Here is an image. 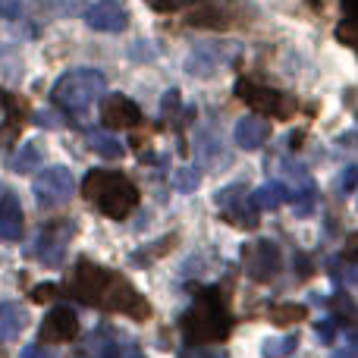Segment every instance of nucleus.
<instances>
[{"label":"nucleus","instance_id":"nucleus-1","mask_svg":"<svg viewBox=\"0 0 358 358\" xmlns=\"http://www.w3.org/2000/svg\"><path fill=\"white\" fill-rule=\"evenodd\" d=\"M63 289L69 296H76L79 302L92 305V308L120 311V315H129L132 321H148L151 317V305L145 302V296H138V289L123 273L92 264L85 258L76 261V267L66 273V286Z\"/></svg>","mask_w":358,"mask_h":358},{"label":"nucleus","instance_id":"nucleus-2","mask_svg":"<svg viewBox=\"0 0 358 358\" xmlns=\"http://www.w3.org/2000/svg\"><path fill=\"white\" fill-rule=\"evenodd\" d=\"M179 330H182L185 343H195V346L227 340L229 330H233V317H229L223 292L217 289V286L198 289L192 308L179 317Z\"/></svg>","mask_w":358,"mask_h":358},{"label":"nucleus","instance_id":"nucleus-3","mask_svg":"<svg viewBox=\"0 0 358 358\" xmlns=\"http://www.w3.org/2000/svg\"><path fill=\"white\" fill-rule=\"evenodd\" d=\"M82 195L110 220H126L138 204V189L117 170H88L82 179Z\"/></svg>","mask_w":358,"mask_h":358},{"label":"nucleus","instance_id":"nucleus-4","mask_svg":"<svg viewBox=\"0 0 358 358\" xmlns=\"http://www.w3.org/2000/svg\"><path fill=\"white\" fill-rule=\"evenodd\" d=\"M107 79L98 73V69H73V73L60 76L50 88V101L60 107L66 117H85L88 107L94 101H104Z\"/></svg>","mask_w":358,"mask_h":358},{"label":"nucleus","instance_id":"nucleus-5","mask_svg":"<svg viewBox=\"0 0 358 358\" xmlns=\"http://www.w3.org/2000/svg\"><path fill=\"white\" fill-rule=\"evenodd\" d=\"M236 94H239L255 113H261V117L289 120L292 113H296V101H292L289 94L277 92V88H264V85H255V82L239 79L236 82Z\"/></svg>","mask_w":358,"mask_h":358},{"label":"nucleus","instance_id":"nucleus-6","mask_svg":"<svg viewBox=\"0 0 358 358\" xmlns=\"http://www.w3.org/2000/svg\"><path fill=\"white\" fill-rule=\"evenodd\" d=\"M214 201H217V208L223 210V217H227L233 227H239V229H258V208H255V201H252V195L245 192V185H227V189H220L214 195Z\"/></svg>","mask_w":358,"mask_h":358},{"label":"nucleus","instance_id":"nucleus-7","mask_svg":"<svg viewBox=\"0 0 358 358\" xmlns=\"http://www.w3.org/2000/svg\"><path fill=\"white\" fill-rule=\"evenodd\" d=\"M73 173L66 167H44L31 182V192L41 208H60L73 198Z\"/></svg>","mask_w":358,"mask_h":358},{"label":"nucleus","instance_id":"nucleus-8","mask_svg":"<svg viewBox=\"0 0 358 358\" xmlns=\"http://www.w3.org/2000/svg\"><path fill=\"white\" fill-rule=\"evenodd\" d=\"M73 233H76V223L73 220H54V223H48V227L41 229V236H38V242H35V255H38V261L41 264H48V267H60L63 264V258H66V245H69V239H73Z\"/></svg>","mask_w":358,"mask_h":358},{"label":"nucleus","instance_id":"nucleus-9","mask_svg":"<svg viewBox=\"0 0 358 358\" xmlns=\"http://www.w3.org/2000/svg\"><path fill=\"white\" fill-rule=\"evenodd\" d=\"M242 264H245V273L258 283H267V280L277 277L280 271V248L277 242H252V245L242 248Z\"/></svg>","mask_w":358,"mask_h":358},{"label":"nucleus","instance_id":"nucleus-10","mask_svg":"<svg viewBox=\"0 0 358 358\" xmlns=\"http://www.w3.org/2000/svg\"><path fill=\"white\" fill-rule=\"evenodd\" d=\"M101 123L104 129H136L142 123V110L136 101H129L126 94H107L101 101Z\"/></svg>","mask_w":358,"mask_h":358},{"label":"nucleus","instance_id":"nucleus-11","mask_svg":"<svg viewBox=\"0 0 358 358\" xmlns=\"http://www.w3.org/2000/svg\"><path fill=\"white\" fill-rule=\"evenodd\" d=\"M85 22L94 31H123L129 25V10H126L120 0H98L85 10Z\"/></svg>","mask_w":358,"mask_h":358},{"label":"nucleus","instance_id":"nucleus-12","mask_svg":"<svg viewBox=\"0 0 358 358\" xmlns=\"http://www.w3.org/2000/svg\"><path fill=\"white\" fill-rule=\"evenodd\" d=\"M79 334V317L73 308L60 305V308L48 311V317L41 321V340L44 343H69Z\"/></svg>","mask_w":358,"mask_h":358},{"label":"nucleus","instance_id":"nucleus-13","mask_svg":"<svg viewBox=\"0 0 358 358\" xmlns=\"http://www.w3.org/2000/svg\"><path fill=\"white\" fill-rule=\"evenodd\" d=\"M0 239L6 242L22 239V208H19V198L13 192H6L3 201H0Z\"/></svg>","mask_w":358,"mask_h":358},{"label":"nucleus","instance_id":"nucleus-14","mask_svg":"<svg viewBox=\"0 0 358 358\" xmlns=\"http://www.w3.org/2000/svg\"><path fill=\"white\" fill-rule=\"evenodd\" d=\"M271 138V126L264 123L261 117H245L236 123V145L245 151H255Z\"/></svg>","mask_w":358,"mask_h":358},{"label":"nucleus","instance_id":"nucleus-15","mask_svg":"<svg viewBox=\"0 0 358 358\" xmlns=\"http://www.w3.org/2000/svg\"><path fill=\"white\" fill-rule=\"evenodd\" d=\"M25 324H29V315H25L22 305L0 302V340H16L25 330Z\"/></svg>","mask_w":358,"mask_h":358},{"label":"nucleus","instance_id":"nucleus-16","mask_svg":"<svg viewBox=\"0 0 358 358\" xmlns=\"http://www.w3.org/2000/svg\"><path fill=\"white\" fill-rule=\"evenodd\" d=\"M286 198H289V192H286L283 182H264L261 189H255L252 201L258 210H273V208H280Z\"/></svg>","mask_w":358,"mask_h":358},{"label":"nucleus","instance_id":"nucleus-17","mask_svg":"<svg viewBox=\"0 0 358 358\" xmlns=\"http://www.w3.org/2000/svg\"><path fill=\"white\" fill-rule=\"evenodd\" d=\"M88 145H92V151H98L101 157H107V161H117V157L126 155V148L120 145V138H113L110 132H104V129L88 132Z\"/></svg>","mask_w":358,"mask_h":358},{"label":"nucleus","instance_id":"nucleus-18","mask_svg":"<svg viewBox=\"0 0 358 358\" xmlns=\"http://www.w3.org/2000/svg\"><path fill=\"white\" fill-rule=\"evenodd\" d=\"M305 317H308V308H305V305L286 302V305H273L271 308V321L277 324V327H289V324H299V321H305Z\"/></svg>","mask_w":358,"mask_h":358},{"label":"nucleus","instance_id":"nucleus-19","mask_svg":"<svg viewBox=\"0 0 358 358\" xmlns=\"http://www.w3.org/2000/svg\"><path fill=\"white\" fill-rule=\"evenodd\" d=\"M38 164H41L38 145H19V155L13 157V170L16 173H29V170H38Z\"/></svg>","mask_w":358,"mask_h":358},{"label":"nucleus","instance_id":"nucleus-20","mask_svg":"<svg viewBox=\"0 0 358 358\" xmlns=\"http://www.w3.org/2000/svg\"><path fill=\"white\" fill-rule=\"evenodd\" d=\"M296 346H299V336H283V340H267L261 352H264V358H286L296 352Z\"/></svg>","mask_w":358,"mask_h":358},{"label":"nucleus","instance_id":"nucleus-21","mask_svg":"<svg viewBox=\"0 0 358 358\" xmlns=\"http://www.w3.org/2000/svg\"><path fill=\"white\" fill-rule=\"evenodd\" d=\"M173 242H176V236H164V239H161V242H155V248H151V252H148V255L136 252V255H132V261H136V264H142V261H145V264H148V261L161 258V255H164V252H167V248H173Z\"/></svg>","mask_w":358,"mask_h":358},{"label":"nucleus","instance_id":"nucleus-22","mask_svg":"<svg viewBox=\"0 0 358 358\" xmlns=\"http://www.w3.org/2000/svg\"><path fill=\"white\" fill-rule=\"evenodd\" d=\"M60 292H66V289H63V286H57V283L35 286V289H31V302H54Z\"/></svg>","mask_w":358,"mask_h":358},{"label":"nucleus","instance_id":"nucleus-23","mask_svg":"<svg viewBox=\"0 0 358 358\" xmlns=\"http://www.w3.org/2000/svg\"><path fill=\"white\" fill-rule=\"evenodd\" d=\"M176 110H179V92L176 88H170V92L164 94V117L176 120Z\"/></svg>","mask_w":358,"mask_h":358},{"label":"nucleus","instance_id":"nucleus-24","mask_svg":"<svg viewBox=\"0 0 358 358\" xmlns=\"http://www.w3.org/2000/svg\"><path fill=\"white\" fill-rule=\"evenodd\" d=\"M173 182L182 192H189V189H195V185H198V173H195V170H179V173L173 176Z\"/></svg>","mask_w":358,"mask_h":358},{"label":"nucleus","instance_id":"nucleus-25","mask_svg":"<svg viewBox=\"0 0 358 358\" xmlns=\"http://www.w3.org/2000/svg\"><path fill=\"white\" fill-rule=\"evenodd\" d=\"M145 3H148L151 10H157V13H173V10H179V6L185 3V0H145Z\"/></svg>","mask_w":358,"mask_h":358},{"label":"nucleus","instance_id":"nucleus-26","mask_svg":"<svg viewBox=\"0 0 358 358\" xmlns=\"http://www.w3.org/2000/svg\"><path fill=\"white\" fill-rule=\"evenodd\" d=\"M317 336H321L324 343H334V340H336V324H334V321L317 324Z\"/></svg>","mask_w":358,"mask_h":358},{"label":"nucleus","instance_id":"nucleus-27","mask_svg":"<svg viewBox=\"0 0 358 358\" xmlns=\"http://www.w3.org/2000/svg\"><path fill=\"white\" fill-rule=\"evenodd\" d=\"M0 16H3V19H16L19 16V0H0Z\"/></svg>","mask_w":358,"mask_h":358},{"label":"nucleus","instance_id":"nucleus-28","mask_svg":"<svg viewBox=\"0 0 358 358\" xmlns=\"http://www.w3.org/2000/svg\"><path fill=\"white\" fill-rule=\"evenodd\" d=\"M19 358H54V355H50L44 346H38V343H35V346H25L22 352H19Z\"/></svg>","mask_w":358,"mask_h":358},{"label":"nucleus","instance_id":"nucleus-29","mask_svg":"<svg viewBox=\"0 0 358 358\" xmlns=\"http://www.w3.org/2000/svg\"><path fill=\"white\" fill-rule=\"evenodd\" d=\"M185 358H229L227 352H217V349H195V352H189Z\"/></svg>","mask_w":358,"mask_h":358},{"label":"nucleus","instance_id":"nucleus-30","mask_svg":"<svg viewBox=\"0 0 358 358\" xmlns=\"http://www.w3.org/2000/svg\"><path fill=\"white\" fill-rule=\"evenodd\" d=\"M343 185H346V189H355V185H358V167H349L346 170V176H343Z\"/></svg>","mask_w":358,"mask_h":358},{"label":"nucleus","instance_id":"nucleus-31","mask_svg":"<svg viewBox=\"0 0 358 358\" xmlns=\"http://www.w3.org/2000/svg\"><path fill=\"white\" fill-rule=\"evenodd\" d=\"M346 258H358V236H352V239H349V248H346Z\"/></svg>","mask_w":358,"mask_h":358},{"label":"nucleus","instance_id":"nucleus-32","mask_svg":"<svg viewBox=\"0 0 358 358\" xmlns=\"http://www.w3.org/2000/svg\"><path fill=\"white\" fill-rule=\"evenodd\" d=\"M343 6H346L349 13L355 16V22H358V0H343Z\"/></svg>","mask_w":358,"mask_h":358},{"label":"nucleus","instance_id":"nucleus-33","mask_svg":"<svg viewBox=\"0 0 358 358\" xmlns=\"http://www.w3.org/2000/svg\"><path fill=\"white\" fill-rule=\"evenodd\" d=\"M3 195H6V189H3V185H0V201H3Z\"/></svg>","mask_w":358,"mask_h":358},{"label":"nucleus","instance_id":"nucleus-34","mask_svg":"<svg viewBox=\"0 0 358 358\" xmlns=\"http://www.w3.org/2000/svg\"><path fill=\"white\" fill-rule=\"evenodd\" d=\"M0 358H3V352H0Z\"/></svg>","mask_w":358,"mask_h":358}]
</instances>
